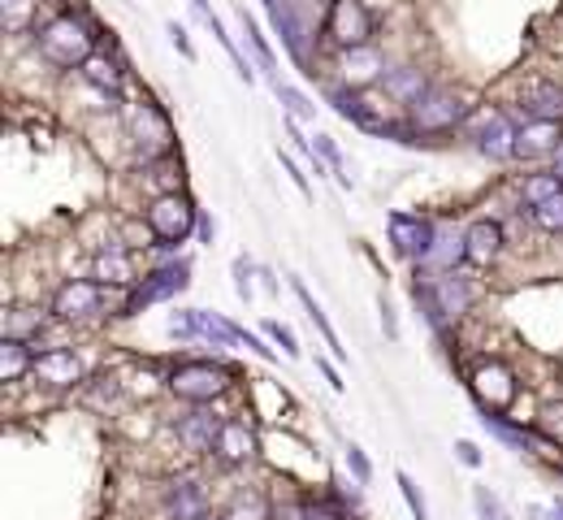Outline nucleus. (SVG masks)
Here are the masks:
<instances>
[{
	"label": "nucleus",
	"instance_id": "nucleus-1",
	"mask_svg": "<svg viewBox=\"0 0 563 520\" xmlns=\"http://www.w3.org/2000/svg\"><path fill=\"white\" fill-rule=\"evenodd\" d=\"M35 43H39L43 61H52V65H61V69H83V65L96 56V35H91V26H87L83 17H74V13H57L52 22H43L39 35H35Z\"/></svg>",
	"mask_w": 563,
	"mask_h": 520
},
{
	"label": "nucleus",
	"instance_id": "nucleus-2",
	"mask_svg": "<svg viewBox=\"0 0 563 520\" xmlns=\"http://www.w3.org/2000/svg\"><path fill=\"white\" fill-rule=\"evenodd\" d=\"M191 230H200V208L183 195V191H161L148 204V234L161 248H178L191 239Z\"/></svg>",
	"mask_w": 563,
	"mask_h": 520
},
{
	"label": "nucleus",
	"instance_id": "nucleus-3",
	"mask_svg": "<svg viewBox=\"0 0 563 520\" xmlns=\"http://www.w3.org/2000/svg\"><path fill=\"white\" fill-rule=\"evenodd\" d=\"M170 391L178 399H187V404H213V399H222L230 391V373L209 365V360H191V365H178L170 373Z\"/></svg>",
	"mask_w": 563,
	"mask_h": 520
},
{
	"label": "nucleus",
	"instance_id": "nucleus-4",
	"mask_svg": "<svg viewBox=\"0 0 563 520\" xmlns=\"http://www.w3.org/2000/svg\"><path fill=\"white\" fill-rule=\"evenodd\" d=\"M325 35H329L342 52L373 43V13H368V4H364V0H329Z\"/></svg>",
	"mask_w": 563,
	"mask_h": 520
},
{
	"label": "nucleus",
	"instance_id": "nucleus-5",
	"mask_svg": "<svg viewBox=\"0 0 563 520\" xmlns=\"http://www.w3.org/2000/svg\"><path fill=\"white\" fill-rule=\"evenodd\" d=\"M464 113H468L464 96H455L447 87H434L421 104H412V130L416 135H442V130H455L464 122Z\"/></svg>",
	"mask_w": 563,
	"mask_h": 520
},
{
	"label": "nucleus",
	"instance_id": "nucleus-6",
	"mask_svg": "<svg viewBox=\"0 0 563 520\" xmlns=\"http://www.w3.org/2000/svg\"><path fill=\"white\" fill-rule=\"evenodd\" d=\"M386 230H390L395 252L408 256V261H421V265H425L429 252L438 248V230H434V221L421 217V213H390V217H386Z\"/></svg>",
	"mask_w": 563,
	"mask_h": 520
},
{
	"label": "nucleus",
	"instance_id": "nucleus-7",
	"mask_svg": "<svg viewBox=\"0 0 563 520\" xmlns=\"http://www.w3.org/2000/svg\"><path fill=\"white\" fill-rule=\"evenodd\" d=\"M187 282H191V265H187V261L165 265V269H157V274H148V278H143V287L122 304V313H117V317H135V313H143L148 304H157V300H170V295L187 291Z\"/></svg>",
	"mask_w": 563,
	"mask_h": 520
},
{
	"label": "nucleus",
	"instance_id": "nucleus-8",
	"mask_svg": "<svg viewBox=\"0 0 563 520\" xmlns=\"http://www.w3.org/2000/svg\"><path fill=\"white\" fill-rule=\"evenodd\" d=\"M473 395H477L481 413L503 417V413H508V404L516 399V378H512V369H508V365H499V360L477 365V369H473Z\"/></svg>",
	"mask_w": 563,
	"mask_h": 520
},
{
	"label": "nucleus",
	"instance_id": "nucleus-9",
	"mask_svg": "<svg viewBox=\"0 0 563 520\" xmlns=\"http://www.w3.org/2000/svg\"><path fill=\"white\" fill-rule=\"evenodd\" d=\"M104 304V282H91V278H70L65 287H57V295H52V317H61V321H83V317H91L96 308Z\"/></svg>",
	"mask_w": 563,
	"mask_h": 520
},
{
	"label": "nucleus",
	"instance_id": "nucleus-10",
	"mask_svg": "<svg viewBox=\"0 0 563 520\" xmlns=\"http://www.w3.org/2000/svg\"><path fill=\"white\" fill-rule=\"evenodd\" d=\"M130 122H135V139H139V148H143V156H148V161L170 156L174 130H170V117H165L157 104H148V100H143V104H135Z\"/></svg>",
	"mask_w": 563,
	"mask_h": 520
},
{
	"label": "nucleus",
	"instance_id": "nucleus-11",
	"mask_svg": "<svg viewBox=\"0 0 563 520\" xmlns=\"http://www.w3.org/2000/svg\"><path fill=\"white\" fill-rule=\"evenodd\" d=\"M499 252H503V226L495 217H481V221H473L464 230V265L490 269L499 261Z\"/></svg>",
	"mask_w": 563,
	"mask_h": 520
},
{
	"label": "nucleus",
	"instance_id": "nucleus-12",
	"mask_svg": "<svg viewBox=\"0 0 563 520\" xmlns=\"http://www.w3.org/2000/svg\"><path fill=\"white\" fill-rule=\"evenodd\" d=\"M35 378L48 386H78L83 360L70 347H43V352H35Z\"/></svg>",
	"mask_w": 563,
	"mask_h": 520
},
{
	"label": "nucleus",
	"instance_id": "nucleus-13",
	"mask_svg": "<svg viewBox=\"0 0 563 520\" xmlns=\"http://www.w3.org/2000/svg\"><path fill=\"white\" fill-rule=\"evenodd\" d=\"M338 69H342V83H347V87L364 91V87H373V83L386 74V61H381V52H377L373 43H364V48H347Z\"/></svg>",
	"mask_w": 563,
	"mask_h": 520
},
{
	"label": "nucleus",
	"instance_id": "nucleus-14",
	"mask_svg": "<svg viewBox=\"0 0 563 520\" xmlns=\"http://www.w3.org/2000/svg\"><path fill=\"white\" fill-rule=\"evenodd\" d=\"M213 456L222 465H248L257 456V434L248 430V421H222L217 443H213Z\"/></svg>",
	"mask_w": 563,
	"mask_h": 520
},
{
	"label": "nucleus",
	"instance_id": "nucleus-15",
	"mask_svg": "<svg viewBox=\"0 0 563 520\" xmlns=\"http://www.w3.org/2000/svg\"><path fill=\"white\" fill-rule=\"evenodd\" d=\"M525 122H563V87L560 83H529L521 91Z\"/></svg>",
	"mask_w": 563,
	"mask_h": 520
},
{
	"label": "nucleus",
	"instance_id": "nucleus-16",
	"mask_svg": "<svg viewBox=\"0 0 563 520\" xmlns=\"http://www.w3.org/2000/svg\"><path fill=\"white\" fill-rule=\"evenodd\" d=\"M204 512H209V495L196 478H178L165 491V517L170 520H200Z\"/></svg>",
	"mask_w": 563,
	"mask_h": 520
},
{
	"label": "nucleus",
	"instance_id": "nucleus-17",
	"mask_svg": "<svg viewBox=\"0 0 563 520\" xmlns=\"http://www.w3.org/2000/svg\"><path fill=\"white\" fill-rule=\"evenodd\" d=\"M560 139H563V122H525L516 130V156H525V161L551 156V152H560Z\"/></svg>",
	"mask_w": 563,
	"mask_h": 520
},
{
	"label": "nucleus",
	"instance_id": "nucleus-18",
	"mask_svg": "<svg viewBox=\"0 0 563 520\" xmlns=\"http://www.w3.org/2000/svg\"><path fill=\"white\" fill-rule=\"evenodd\" d=\"M516 130H521V126H512L508 113H490L486 126H481V135H477V148H481L490 161H512V156H516Z\"/></svg>",
	"mask_w": 563,
	"mask_h": 520
},
{
	"label": "nucleus",
	"instance_id": "nucleus-19",
	"mask_svg": "<svg viewBox=\"0 0 563 520\" xmlns=\"http://www.w3.org/2000/svg\"><path fill=\"white\" fill-rule=\"evenodd\" d=\"M429 91H434V87H429V83H425V74H421V69H412V65H399V69H390V74H386V96H390V100H399V104H421Z\"/></svg>",
	"mask_w": 563,
	"mask_h": 520
},
{
	"label": "nucleus",
	"instance_id": "nucleus-20",
	"mask_svg": "<svg viewBox=\"0 0 563 520\" xmlns=\"http://www.w3.org/2000/svg\"><path fill=\"white\" fill-rule=\"evenodd\" d=\"M290 291H295V300L303 304V313H308V321H312V326L321 330V339H325V347L334 352V360H347V347L338 343V334H334V326H329V317H325V308H321V304L312 300V291H308V287H303L299 278H290Z\"/></svg>",
	"mask_w": 563,
	"mask_h": 520
},
{
	"label": "nucleus",
	"instance_id": "nucleus-21",
	"mask_svg": "<svg viewBox=\"0 0 563 520\" xmlns=\"http://www.w3.org/2000/svg\"><path fill=\"white\" fill-rule=\"evenodd\" d=\"M26 373H35V347L17 343V339H4L0 343V378L4 382H22Z\"/></svg>",
	"mask_w": 563,
	"mask_h": 520
},
{
	"label": "nucleus",
	"instance_id": "nucleus-22",
	"mask_svg": "<svg viewBox=\"0 0 563 520\" xmlns=\"http://www.w3.org/2000/svg\"><path fill=\"white\" fill-rule=\"evenodd\" d=\"M217 430H222V421H217V417L196 413V417H187V421L178 426V439H183V447H187V452H213Z\"/></svg>",
	"mask_w": 563,
	"mask_h": 520
},
{
	"label": "nucleus",
	"instance_id": "nucleus-23",
	"mask_svg": "<svg viewBox=\"0 0 563 520\" xmlns=\"http://www.w3.org/2000/svg\"><path fill=\"white\" fill-rule=\"evenodd\" d=\"M83 78H87L96 91H104V96H117V91H122V65H117L109 52H96V56L83 65Z\"/></svg>",
	"mask_w": 563,
	"mask_h": 520
},
{
	"label": "nucleus",
	"instance_id": "nucleus-24",
	"mask_svg": "<svg viewBox=\"0 0 563 520\" xmlns=\"http://www.w3.org/2000/svg\"><path fill=\"white\" fill-rule=\"evenodd\" d=\"M96 282H104V287H130V282H135L130 256L117 252V248H104V252L96 256Z\"/></svg>",
	"mask_w": 563,
	"mask_h": 520
},
{
	"label": "nucleus",
	"instance_id": "nucleus-25",
	"mask_svg": "<svg viewBox=\"0 0 563 520\" xmlns=\"http://www.w3.org/2000/svg\"><path fill=\"white\" fill-rule=\"evenodd\" d=\"M39 330H43V317L35 308H9L4 313V339L30 343V339H39Z\"/></svg>",
	"mask_w": 563,
	"mask_h": 520
},
{
	"label": "nucleus",
	"instance_id": "nucleus-26",
	"mask_svg": "<svg viewBox=\"0 0 563 520\" xmlns=\"http://www.w3.org/2000/svg\"><path fill=\"white\" fill-rule=\"evenodd\" d=\"M563 182L555 178V169L551 174H529L525 182H521V200H525V208H538V204H547L551 195H560Z\"/></svg>",
	"mask_w": 563,
	"mask_h": 520
},
{
	"label": "nucleus",
	"instance_id": "nucleus-27",
	"mask_svg": "<svg viewBox=\"0 0 563 520\" xmlns=\"http://www.w3.org/2000/svg\"><path fill=\"white\" fill-rule=\"evenodd\" d=\"M239 26H243V39H248V48L257 52V65H261V69H274V65H278V61H274V48L265 43V35H261V26H257V17H252L248 9L239 13Z\"/></svg>",
	"mask_w": 563,
	"mask_h": 520
},
{
	"label": "nucleus",
	"instance_id": "nucleus-28",
	"mask_svg": "<svg viewBox=\"0 0 563 520\" xmlns=\"http://www.w3.org/2000/svg\"><path fill=\"white\" fill-rule=\"evenodd\" d=\"M278 91V104L286 109V117H295V122H308V117H316V104L299 91V87H290V83H278L274 87Z\"/></svg>",
	"mask_w": 563,
	"mask_h": 520
},
{
	"label": "nucleus",
	"instance_id": "nucleus-29",
	"mask_svg": "<svg viewBox=\"0 0 563 520\" xmlns=\"http://www.w3.org/2000/svg\"><path fill=\"white\" fill-rule=\"evenodd\" d=\"M0 17H4V30L9 35H22L35 17V0H0Z\"/></svg>",
	"mask_w": 563,
	"mask_h": 520
},
{
	"label": "nucleus",
	"instance_id": "nucleus-30",
	"mask_svg": "<svg viewBox=\"0 0 563 520\" xmlns=\"http://www.w3.org/2000/svg\"><path fill=\"white\" fill-rule=\"evenodd\" d=\"M529 217H534V226H538V230H547V234H563V191L560 195H551L547 204L529 208Z\"/></svg>",
	"mask_w": 563,
	"mask_h": 520
},
{
	"label": "nucleus",
	"instance_id": "nucleus-31",
	"mask_svg": "<svg viewBox=\"0 0 563 520\" xmlns=\"http://www.w3.org/2000/svg\"><path fill=\"white\" fill-rule=\"evenodd\" d=\"M230 274H235V295L243 300V304H252V295H257V274H261V265H252L248 256H235V265H230Z\"/></svg>",
	"mask_w": 563,
	"mask_h": 520
},
{
	"label": "nucleus",
	"instance_id": "nucleus-32",
	"mask_svg": "<svg viewBox=\"0 0 563 520\" xmlns=\"http://www.w3.org/2000/svg\"><path fill=\"white\" fill-rule=\"evenodd\" d=\"M209 26H213V35L222 39V48L230 52V61H235V69H239V78H243V83H252V78H257V69H252V61H248V56L239 52V43H235V39H230V35L222 30V22H217L213 13H209Z\"/></svg>",
	"mask_w": 563,
	"mask_h": 520
},
{
	"label": "nucleus",
	"instance_id": "nucleus-33",
	"mask_svg": "<svg viewBox=\"0 0 563 520\" xmlns=\"http://www.w3.org/2000/svg\"><path fill=\"white\" fill-rule=\"evenodd\" d=\"M395 486H399V495H403V504H408V512H412V520H429V508H425V495L416 491V482L399 469L395 473Z\"/></svg>",
	"mask_w": 563,
	"mask_h": 520
},
{
	"label": "nucleus",
	"instance_id": "nucleus-34",
	"mask_svg": "<svg viewBox=\"0 0 563 520\" xmlns=\"http://www.w3.org/2000/svg\"><path fill=\"white\" fill-rule=\"evenodd\" d=\"M473 508H477V520H512V512L503 508V499L495 491H486V486L473 491Z\"/></svg>",
	"mask_w": 563,
	"mask_h": 520
},
{
	"label": "nucleus",
	"instance_id": "nucleus-35",
	"mask_svg": "<svg viewBox=\"0 0 563 520\" xmlns=\"http://www.w3.org/2000/svg\"><path fill=\"white\" fill-rule=\"evenodd\" d=\"M538 430H542V439H551V443L563 447V404H547V408H542Z\"/></svg>",
	"mask_w": 563,
	"mask_h": 520
},
{
	"label": "nucleus",
	"instance_id": "nucleus-36",
	"mask_svg": "<svg viewBox=\"0 0 563 520\" xmlns=\"http://www.w3.org/2000/svg\"><path fill=\"white\" fill-rule=\"evenodd\" d=\"M226 520H270V504H265L261 495H252V499H239V504L226 512Z\"/></svg>",
	"mask_w": 563,
	"mask_h": 520
},
{
	"label": "nucleus",
	"instance_id": "nucleus-37",
	"mask_svg": "<svg viewBox=\"0 0 563 520\" xmlns=\"http://www.w3.org/2000/svg\"><path fill=\"white\" fill-rule=\"evenodd\" d=\"M265 339H274L290 360L299 356V339H295V330H290V326H282V321H265Z\"/></svg>",
	"mask_w": 563,
	"mask_h": 520
},
{
	"label": "nucleus",
	"instance_id": "nucleus-38",
	"mask_svg": "<svg viewBox=\"0 0 563 520\" xmlns=\"http://www.w3.org/2000/svg\"><path fill=\"white\" fill-rule=\"evenodd\" d=\"M299 508H303V520H347V508H338L334 499H312Z\"/></svg>",
	"mask_w": 563,
	"mask_h": 520
},
{
	"label": "nucleus",
	"instance_id": "nucleus-39",
	"mask_svg": "<svg viewBox=\"0 0 563 520\" xmlns=\"http://www.w3.org/2000/svg\"><path fill=\"white\" fill-rule=\"evenodd\" d=\"M347 469H351V478H355L360 486H368V482H373V460H368V456H364L355 443L347 447Z\"/></svg>",
	"mask_w": 563,
	"mask_h": 520
},
{
	"label": "nucleus",
	"instance_id": "nucleus-40",
	"mask_svg": "<svg viewBox=\"0 0 563 520\" xmlns=\"http://www.w3.org/2000/svg\"><path fill=\"white\" fill-rule=\"evenodd\" d=\"M278 165H282V174H286V178L299 187V195H312V187H308V174H303V169L295 165V156H290V152H282V148H278Z\"/></svg>",
	"mask_w": 563,
	"mask_h": 520
},
{
	"label": "nucleus",
	"instance_id": "nucleus-41",
	"mask_svg": "<svg viewBox=\"0 0 563 520\" xmlns=\"http://www.w3.org/2000/svg\"><path fill=\"white\" fill-rule=\"evenodd\" d=\"M451 452H455V460H460L464 469H481V447H477L473 439H455Z\"/></svg>",
	"mask_w": 563,
	"mask_h": 520
},
{
	"label": "nucleus",
	"instance_id": "nucleus-42",
	"mask_svg": "<svg viewBox=\"0 0 563 520\" xmlns=\"http://www.w3.org/2000/svg\"><path fill=\"white\" fill-rule=\"evenodd\" d=\"M165 30H170V43H174V48H178V52H183L187 61H196V43H191V35H187V26H178V22H170Z\"/></svg>",
	"mask_w": 563,
	"mask_h": 520
},
{
	"label": "nucleus",
	"instance_id": "nucleus-43",
	"mask_svg": "<svg viewBox=\"0 0 563 520\" xmlns=\"http://www.w3.org/2000/svg\"><path fill=\"white\" fill-rule=\"evenodd\" d=\"M316 369H321V378H325V382H329L334 391H347V382H342V373H338V369H334L329 360H316Z\"/></svg>",
	"mask_w": 563,
	"mask_h": 520
},
{
	"label": "nucleus",
	"instance_id": "nucleus-44",
	"mask_svg": "<svg viewBox=\"0 0 563 520\" xmlns=\"http://www.w3.org/2000/svg\"><path fill=\"white\" fill-rule=\"evenodd\" d=\"M381 326H386V334L390 339H399V326H395V313H390V304L381 300Z\"/></svg>",
	"mask_w": 563,
	"mask_h": 520
},
{
	"label": "nucleus",
	"instance_id": "nucleus-45",
	"mask_svg": "<svg viewBox=\"0 0 563 520\" xmlns=\"http://www.w3.org/2000/svg\"><path fill=\"white\" fill-rule=\"evenodd\" d=\"M213 234H217L213 217H204V213H200V239H204V243H213Z\"/></svg>",
	"mask_w": 563,
	"mask_h": 520
},
{
	"label": "nucleus",
	"instance_id": "nucleus-46",
	"mask_svg": "<svg viewBox=\"0 0 563 520\" xmlns=\"http://www.w3.org/2000/svg\"><path fill=\"white\" fill-rule=\"evenodd\" d=\"M261 287H265V291H270V295H278V278H274V274H270V269H261Z\"/></svg>",
	"mask_w": 563,
	"mask_h": 520
},
{
	"label": "nucleus",
	"instance_id": "nucleus-47",
	"mask_svg": "<svg viewBox=\"0 0 563 520\" xmlns=\"http://www.w3.org/2000/svg\"><path fill=\"white\" fill-rule=\"evenodd\" d=\"M551 517L563 520V499H555V504H551Z\"/></svg>",
	"mask_w": 563,
	"mask_h": 520
},
{
	"label": "nucleus",
	"instance_id": "nucleus-48",
	"mask_svg": "<svg viewBox=\"0 0 563 520\" xmlns=\"http://www.w3.org/2000/svg\"><path fill=\"white\" fill-rule=\"evenodd\" d=\"M191 4H196V9H200V13L209 17V0H191Z\"/></svg>",
	"mask_w": 563,
	"mask_h": 520
},
{
	"label": "nucleus",
	"instance_id": "nucleus-49",
	"mask_svg": "<svg viewBox=\"0 0 563 520\" xmlns=\"http://www.w3.org/2000/svg\"><path fill=\"white\" fill-rule=\"evenodd\" d=\"M555 178H560V182H563V156H560V161H555Z\"/></svg>",
	"mask_w": 563,
	"mask_h": 520
},
{
	"label": "nucleus",
	"instance_id": "nucleus-50",
	"mask_svg": "<svg viewBox=\"0 0 563 520\" xmlns=\"http://www.w3.org/2000/svg\"><path fill=\"white\" fill-rule=\"evenodd\" d=\"M200 520H226V517H213V512H204V517H200Z\"/></svg>",
	"mask_w": 563,
	"mask_h": 520
}]
</instances>
